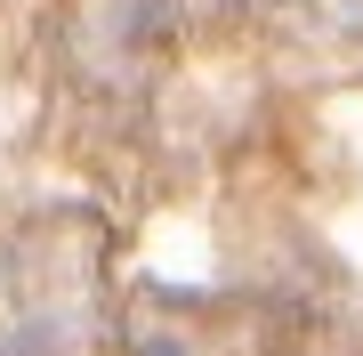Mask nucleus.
<instances>
[{
    "mask_svg": "<svg viewBox=\"0 0 363 356\" xmlns=\"http://www.w3.org/2000/svg\"><path fill=\"white\" fill-rule=\"evenodd\" d=\"M105 227L81 211L25 219L0 243V356H89L105 316Z\"/></svg>",
    "mask_w": 363,
    "mask_h": 356,
    "instance_id": "obj_1",
    "label": "nucleus"
},
{
    "mask_svg": "<svg viewBox=\"0 0 363 356\" xmlns=\"http://www.w3.org/2000/svg\"><path fill=\"white\" fill-rule=\"evenodd\" d=\"M169 9H178V25H194V16H234L242 0H169Z\"/></svg>",
    "mask_w": 363,
    "mask_h": 356,
    "instance_id": "obj_3",
    "label": "nucleus"
},
{
    "mask_svg": "<svg viewBox=\"0 0 363 356\" xmlns=\"http://www.w3.org/2000/svg\"><path fill=\"white\" fill-rule=\"evenodd\" d=\"M178 25L169 0H57V57L81 97L105 106H138L154 90L162 41Z\"/></svg>",
    "mask_w": 363,
    "mask_h": 356,
    "instance_id": "obj_2",
    "label": "nucleus"
}]
</instances>
